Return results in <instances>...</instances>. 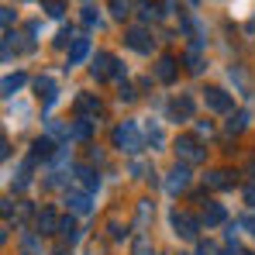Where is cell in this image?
<instances>
[{
	"label": "cell",
	"mask_w": 255,
	"mask_h": 255,
	"mask_svg": "<svg viewBox=\"0 0 255 255\" xmlns=\"http://www.w3.org/2000/svg\"><path fill=\"white\" fill-rule=\"evenodd\" d=\"M159 80H162V83H172V80H176V59H169V55L159 59Z\"/></svg>",
	"instance_id": "10"
},
{
	"label": "cell",
	"mask_w": 255,
	"mask_h": 255,
	"mask_svg": "<svg viewBox=\"0 0 255 255\" xmlns=\"http://www.w3.org/2000/svg\"><path fill=\"white\" fill-rule=\"evenodd\" d=\"M166 186H169L172 193L186 190V186H190V169H186V166H172V172H169V183H166Z\"/></svg>",
	"instance_id": "6"
},
{
	"label": "cell",
	"mask_w": 255,
	"mask_h": 255,
	"mask_svg": "<svg viewBox=\"0 0 255 255\" xmlns=\"http://www.w3.org/2000/svg\"><path fill=\"white\" fill-rule=\"evenodd\" d=\"M148 211H152V204H148V200H141V204H138V221H134L138 228H145V221H148Z\"/></svg>",
	"instance_id": "19"
},
{
	"label": "cell",
	"mask_w": 255,
	"mask_h": 255,
	"mask_svg": "<svg viewBox=\"0 0 255 255\" xmlns=\"http://www.w3.org/2000/svg\"><path fill=\"white\" fill-rule=\"evenodd\" d=\"M59 228H62V221H59L52 211L38 214V231H42V235H52V231H59Z\"/></svg>",
	"instance_id": "7"
},
{
	"label": "cell",
	"mask_w": 255,
	"mask_h": 255,
	"mask_svg": "<svg viewBox=\"0 0 255 255\" xmlns=\"http://www.w3.org/2000/svg\"><path fill=\"white\" fill-rule=\"evenodd\" d=\"M249 125V114L242 111V114H231V121H228V131H242V128Z\"/></svg>",
	"instance_id": "17"
},
{
	"label": "cell",
	"mask_w": 255,
	"mask_h": 255,
	"mask_svg": "<svg viewBox=\"0 0 255 255\" xmlns=\"http://www.w3.org/2000/svg\"><path fill=\"white\" fill-rule=\"evenodd\" d=\"M242 224H245V228H249V231H252V235H255V217H245Z\"/></svg>",
	"instance_id": "30"
},
{
	"label": "cell",
	"mask_w": 255,
	"mask_h": 255,
	"mask_svg": "<svg viewBox=\"0 0 255 255\" xmlns=\"http://www.w3.org/2000/svg\"><path fill=\"white\" fill-rule=\"evenodd\" d=\"M76 176H80V183H86V190L100 186V176H93V172L86 169V166H80V169H76Z\"/></svg>",
	"instance_id": "14"
},
{
	"label": "cell",
	"mask_w": 255,
	"mask_h": 255,
	"mask_svg": "<svg viewBox=\"0 0 255 255\" xmlns=\"http://www.w3.org/2000/svg\"><path fill=\"white\" fill-rule=\"evenodd\" d=\"M204 100H207L211 111H231V97H228L221 86H207V90H204Z\"/></svg>",
	"instance_id": "3"
},
{
	"label": "cell",
	"mask_w": 255,
	"mask_h": 255,
	"mask_svg": "<svg viewBox=\"0 0 255 255\" xmlns=\"http://www.w3.org/2000/svg\"><path fill=\"white\" fill-rule=\"evenodd\" d=\"M73 134H76V138H86V134H90V121H86V118H80V121H76V128H73Z\"/></svg>",
	"instance_id": "22"
},
{
	"label": "cell",
	"mask_w": 255,
	"mask_h": 255,
	"mask_svg": "<svg viewBox=\"0 0 255 255\" xmlns=\"http://www.w3.org/2000/svg\"><path fill=\"white\" fill-rule=\"evenodd\" d=\"M35 249H38V245H35V238H31V235H24V245H21V252H24V255H35Z\"/></svg>",
	"instance_id": "25"
},
{
	"label": "cell",
	"mask_w": 255,
	"mask_h": 255,
	"mask_svg": "<svg viewBox=\"0 0 255 255\" xmlns=\"http://www.w3.org/2000/svg\"><path fill=\"white\" fill-rule=\"evenodd\" d=\"M172 224H176V231H179L183 238H193V235H197V221L186 211H172Z\"/></svg>",
	"instance_id": "4"
},
{
	"label": "cell",
	"mask_w": 255,
	"mask_h": 255,
	"mask_svg": "<svg viewBox=\"0 0 255 255\" xmlns=\"http://www.w3.org/2000/svg\"><path fill=\"white\" fill-rule=\"evenodd\" d=\"M134 255H152V245H148L145 238H138V242H134Z\"/></svg>",
	"instance_id": "24"
},
{
	"label": "cell",
	"mask_w": 255,
	"mask_h": 255,
	"mask_svg": "<svg viewBox=\"0 0 255 255\" xmlns=\"http://www.w3.org/2000/svg\"><path fill=\"white\" fill-rule=\"evenodd\" d=\"M21 86H24V76H21V73H17V76H7V80H3V93H7V97H14Z\"/></svg>",
	"instance_id": "13"
},
{
	"label": "cell",
	"mask_w": 255,
	"mask_h": 255,
	"mask_svg": "<svg viewBox=\"0 0 255 255\" xmlns=\"http://www.w3.org/2000/svg\"><path fill=\"white\" fill-rule=\"evenodd\" d=\"M221 217H224V211H221V207H211V211H204V221H207V224H217Z\"/></svg>",
	"instance_id": "23"
},
{
	"label": "cell",
	"mask_w": 255,
	"mask_h": 255,
	"mask_svg": "<svg viewBox=\"0 0 255 255\" xmlns=\"http://www.w3.org/2000/svg\"><path fill=\"white\" fill-rule=\"evenodd\" d=\"M125 42L131 45V48H138V52H152V42H148V31H145V28H131L125 35Z\"/></svg>",
	"instance_id": "5"
},
{
	"label": "cell",
	"mask_w": 255,
	"mask_h": 255,
	"mask_svg": "<svg viewBox=\"0 0 255 255\" xmlns=\"http://www.w3.org/2000/svg\"><path fill=\"white\" fill-rule=\"evenodd\" d=\"M245 200H249V204L255 207V186H249V190H245Z\"/></svg>",
	"instance_id": "29"
},
{
	"label": "cell",
	"mask_w": 255,
	"mask_h": 255,
	"mask_svg": "<svg viewBox=\"0 0 255 255\" xmlns=\"http://www.w3.org/2000/svg\"><path fill=\"white\" fill-rule=\"evenodd\" d=\"M242 255H249V252H242Z\"/></svg>",
	"instance_id": "32"
},
{
	"label": "cell",
	"mask_w": 255,
	"mask_h": 255,
	"mask_svg": "<svg viewBox=\"0 0 255 255\" xmlns=\"http://www.w3.org/2000/svg\"><path fill=\"white\" fill-rule=\"evenodd\" d=\"M114 145L118 148H125V152H141V138H138V125L134 121H125V125L114 128Z\"/></svg>",
	"instance_id": "1"
},
{
	"label": "cell",
	"mask_w": 255,
	"mask_h": 255,
	"mask_svg": "<svg viewBox=\"0 0 255 255\" xmlns=\"http://www.w3.org/2000/svg\"><path fill=\"white\" fill-rule=\"evenodd\" d=\"M190 3H197V0H190Z\"/></svg>",
	"instance_id": "31"
},
{
	"label": "cell",
	"mask_w": 255,
	"mask_h": 255,
	"mask_svg": "<svg viewBox=\"0 0 255 255\" xmlns=\"http://www.w3.org/2000/svg\"><path fill=\"white\" fill-rule=\"evenodd\" d=\"M93 21H97V10H93V7H83V24L93 28Z\"/></svg>",
	"instance_id": "26"
},
{
	"label": "cell",
	"mask_w": 255,
	"mask_h": 255,
	"mask_svg": "<svg viewBox=\"0 0 255 255\" xmlns=\"http://www.w3.org/2000/svg\"><path fill=\"white\" fill-rule=\"evenodd\" d=\"M224 176H228V172H211V186H228Z\"/></svg>",
	"instance_id": "27"
},
{
	"label": "cell",
	"mask_w": 255,
	"mask_h": 255,
	"mask_svg": "<svg viewBox=\"0 0 255 255\" xmlns=\"http://www.w3.org/2000/svg\"><path fill=\"white\" fill-rule=\"evenodd\" d=\"M86 52H90V38H76V45L69 48V66H76V62H83Z\"/></svg>",
	"instance_id": "9"
},
{
	"label": "cell",
	"mask_w": 255,
	"mask_h": 255,
	"mask_svg": "<svg viewBox=\"0 0 255 255\" xmlns=\"http://www.w3.org/2000/svg\"><path fill=\"white\" fill-rule=\"evenodd\" d=\"M42 7L52 14V17H62V10H66V3H62V0H42Z\"/></svg>",
	"instance_id": "16"
},
{
	"label": "cell",
	"mask_w": 255,
	"mask_h": 255,
	"mask_svg": "<svg viewBox=\"0 0 255 255\" xmlns=\"http://www.w3.org/2000/svg\"><path fill=\"white\" fill-rule=\"evenodd\" d=\"M121 100H134V90L131 86H121Z\"/></svg>",
	"instance_id": "28"
},
{
	"label": "cell",
	"mask_w": 255,
	"mask_h": 255,
	"mask_svg": "<svg viewBox=\"0 0 255 255\" xmlns=\"http://www.w3.org/2000/svg\"><path fill=\"white\" fill-rule=\"evenodd\" d=\"M66 200H69V207H73L76 214H86V211H90V197H86V193H69Z\"/></svg>",
	"instance_id": "11"
},
{
	"label": "cell",
	"mask_w": 255,
	"mask_h": 255,
	"mask_svg": "<svg viewBox=\"0 0 255 255\" xmlns=\"http://www.w3.org/2000/svg\"><path fill=\"white\" fill-rule=\"evenodd\" d=\"M76 111H80V118H83V111H100V100H93V97H80V100H76Z\"/></svg>",
	"instance_id": "15"
},
{
	"label": "cell",
	"mask_w": 255,
	"mask_h": 255,
	"mask_svg": "<svg viewBox=\"0 0 255 255\" xmlns=\"http://www.w3.org/2000/svg\"><path fill=\"white\" fill-rule=\"evenodd\" d=\"M35 86H38V90H45V100H48V104H55V97H59V93H55V83H52L48 76H38V80H35Z\"/></svg>",
	"instance_id": "12"
},
{
	"label": "cell",
	"mask_w": 255,
	"mask_h": 255,
	"mask_svg": "<svg viewBox=\"0 0 255 255\" xmlns=\"http://www.w3.org/2000/svg\"><path fill=\"white\" fill-rule=\"evenodd\" d=\"M186 62H190V73H200V69H204V62H200V52H197V48H190V52H186Z\"/></svg>",
	"instance_id": "18"
},
{
	"label": "cell",
	"mask_w": 255,
	"mask_h": 255,
	"mask_svg": "<svg viewBox=\"0 0 255 255\" xmlns=\"http://www.w3.org/2000/svg\"><path fill=\"white\" fill-rule=\"evenodd\" d=\"M138 14H141V17H145V21H148V17H155V14H159V10H155V7H152V3H148V0H141V3H138Z\"/></svg>",
	"instance_id": "21"
},
{
	"label": "cell",
	"mask_w": 255,
	"mask_h": 255,
	"mask_svg": "<svg viewBox=\"0 0 255 255\" xmlns=\"http://www.w3.org/2000/svg\"><path fill=\"white\" fill-rule=\"evenodd\" d=\"M176 152H179L186 162H200V159H204V148H200V145H197V138H190V134L176 141Z\"/></svg>",
	"instance_id": "2"
},
{
	"label": "cell",
	"mask_w": 255,
	"mask_h": 255,
	"mask_svg": "<svg viewBox=\"0 0 255 255\" xmlns=\"http://www.w3.org/2000/svg\"><path fill=\"white\" fill-rule=\"evenodd\" d=\"M107 66H114V59H111V55H97V59H93V76H97V80H107V76L114 73V69H107Z\"/></svg>",
	"instance_id": "8"
},
{
	"label": "cell",
	"mask_w": 255,
	"mask_h": 255,
	"mask_svg": "<svg viewBox=\"0 0 255 255\" xmlns=\"http://www.w3.org/2000/svg\"><path fill=\"white\" fill-rule=\"evenodd\" d=\"M111 14H114V17H125L128 14V0H111Z\"/></svg>",
	"instance_id": "20"
}]
</instances>
